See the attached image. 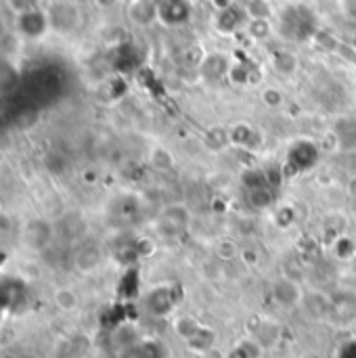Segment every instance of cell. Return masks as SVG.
Masks as SVG:
<instances>
[{"instance_id": "21", "label": "cell", "mask_w": 356, "mask_h": 358, "mask_svg": "<svg viewBox=\"0 0 356 358\" xmlns=\"http://www.w3.org/2000/svg\"><path fill=\"white\" fill-rule=\"evenodd\" d=\"M92 2H94V6L101 8V10H109V8H113V6L120 4V0H92Z\"/></svg>"}, {"instance_id": "1", "label": "cell", "mask_w": 356, "mask_h": 358, "mask_svg": "<svg viewBox=\"0 0 356 358\" xmlns=\"http://www.w3.org/2000/svg\"><path fill=\"white\" fill-rule=\"evenodd\" d=\"M50 29L57 34H73L82 25V8L73 0H55L46 6Z\"/></svg>"}, {"instance_id": "14", "label": "cell", "mask_w": 356, "mask_h": 358, "mask_svg": "<svg viewBox=\"0 0 356 358\" xmlns=\"http://www.w3.org/2000/svg\"><path fill=\"white\" fill-rule=\"evenodd\" d=\"M149 308H151V313H155V315H166V313H170V310H172L170 292L157 289L155 294H151V298H149Z\"/></svg>"}, {"instance_id": "3", "label": "cell", "mask_w": 356, "mask_h": 358, "mask_svg": "<svg viewBox=\"0 0 356 358\" xmlns=\"http://www.w3.org/2000/svg\"><path fill=\"white\" fill-rule=\"evenodd\" d=\"M15 29L25 40H40L50 29L46 8L29 10V13H23V15L15 17Z\"/></svg>"}, {"instance_id": "4", "label": "cell", "mask_w": 356, "mask_h": 358, "mask_svg": "<svg viewBox=\"0 0 356 358\" xmlns=\"http://www.w3.org/2000/svg\"><path fill=\"white\" fill-rule=\"evenodd\" d=\"M327 319H332L336 325H353L356 321V294L355 292H338L329 298V313Z\"/></svg>"}, {"instance_id": "6", "label": "cell", "mask_w": 356, "mask_h": 358, "mask_svg": "<svg viewBox=\"0 0 356 358\" xmlns=\"http://www.w3.org/2000/svg\"><path fill=\"white\" fill-rule=\"evenodd\" d=\"M189 15H191L189 0H164L162 4H157V17L166 23L172 25L185 23Z\"/></svg>"}, {"instance_id": "2", "label": "cell", "mask_w": 356, "mask_h": 358, "mask_svg": "<svg viewBox=\"0 0 356 358\" xmlns=\"http://www.w3.org/2000/svg\"><path fill=\"white\" fill-rule=\"evenodd\" d=\"M21 239L31 250H46L57 239V229L52 222H48L44 218H31L21 229Z\"/></svg>"}, {"instance_id": "9", "label": "cell", "mask_w": 356, "mask_h": 358, "mask_svg": "<svg viewBox=\"0 0 356 358\" xmlns=\"http://www.w3.org/2000/svg\"><path fill=\"white\" fill-rule=\"evenodd\" d=\"M271 65L277 73L290 76L298 69V57L290 50H275L271 57Z\"/></svg>"}, {"instance_id": "22", "label": "cell", "mask_w": 356, "mask_h": 358, "mask_svg": "<svg viewBox=\"0 0 356 358\" xmlns=\"http://www.w3.org/2000/svg\"><path fill=\"white\" fill-rule=\"evenodd\" d=\"M277 2H285V0H277Z\"/></svg>"}, {"instance_id": "15", "label": "cell", "mask_w": 356, "mask_h": 358, "mask_svg": "<svg viewBox=\"0 0 356 358\" xmlns=\"http://www.w3.org/2000/svg\"><path fill=\"white\" fill-rule=\"evenodd\" d=\"M4 4L13 13V17H19V15L29 13V10L44 8V0H4Z\"/></svg>"}, {"instance_id": "11", "label": "cell", "mask_w": 356, "mask_h": 358, "mask_svg": "<svg viewBox=\"0 0 356 358\" xmlns=\"http://www.w3.org/2000/svg\"><path fill=\"white\" fill-rule=\"evenodd\" d=\"M248 21L250 19H271L273 17V2L271 0H248L243 8Z\"/></svg>"}, {"instance_id": "10", "label": "cell", "mask_w": 356, "mask_h": 358, "mask_svg": "<svg viewBox=\"0 0 356 358\" xmlns=\"http://www.w3.org/2000/svg\"><path fill=\"white\" fill-rule=\"evenodd\" d=\"M130 17L136 23L147 25V23H151L157 17V4L153 0H134V4L130 8Z\"/></svg>"}, {"instance_id": "19", "label": "cell", "mask_w": 356, "mask_h": 358, "mask_svg": "<svg viewBox=\"0 0 356 358\" xmlns=\"http://www.w3.org/2000/svg\"><path fill=\"white\" fill-rule=\"evenodd\" d=\"M338 2H340L342 13H344L348 19L356 21V0H338Z\"/></svg>"}, {"instance_id": "8", "label": "cell", "mask_w": 356, "mask_h": 358, "mask_svg": "<svg viewBox=\"0 0 356 358\" xmlns=\"http://www.w3.org/2000/svg\"><path fill=\"white\" fill-rule=\"evenodd\" d=\"M101 262H103V254H101V250L94 248V245H84V248H80V250L76 252V258H73L76 268L82 271V273H92V271H97V268L101 266Z\"/></svg>"}, {"instance_id": "5", "label": "cell", "mask_w": 356, "mask_h": 358, "mask_svg": "<svg viewBox=\"0 0 356 358\" xmlns=\"http://www.w3.org/2000/svg\"><path fill=\"white\" fill-rule=\"evenodd\" d=\"M273 300L281 306V308H298L300 304H304L306 296L302 285L296 279L290 277H281L273 283Z\"/></svg>"}, {"instance_id": "7", "label": "cell", "mask_w": 356, "mask_h": 358, "mask_svg": "<svg viewBox=\"0 0 356 358\" xmlns=\"http://www.w3.org/2000/svg\"><path fill=\"white\" fill-rule=\"evenodd\" d=\"M159 216H162V222L164 224H168V227H172L176 231H185L189 227V222H191V212L183 203H170V206H166L159 212Z\"/></svg>"}, {"instance_id": "13", "label": "cell", "mask_w": 356, "mask_h": 358, "mask_svg": "<svg viewBox=\"0 0 356 358\" xmlns=\"http://www.w3.org/2000/svg\"><path fill=\"white\" fill-rule=\"evenodd\" d=\"M174 164L176 162H174V155L170 153V149H166V147H153V151H151V166L153 168L166 172V170H172Z\"/></svg>"}, {"instance_id": "16", "label": "cell", "mask_w": 356, "mask_h": 358, "mask_svg": "<svg viewBox=\"0 0 356 358\" xmlns=\"http://www.w3.org/2000/svg\"><path fill=\"white\" fill-rule=\"evenodd\" d=\"M248 31L254 40H266L273 34L271 19H250L248 21Z\"/></svg>"}, {"instance_id": "17", "label": "cell", "mask_w": 356, "mask_h": 358, "mask_svg": "<svg viewBox=\"0 0 356 358\" xmlns=\"http://www.w3.org/2000/svg\"><path fill=\"white\" fill-rule=\"evenodd\" d=\"M214 250H216V256L225 262H231L239 256V248L233 239H220Z\"/></svg>"}, {"instance_id": "12", "label": "cell", "mask_w": 356, "mask_h": 358, "mask_svg": "<svg viewBox=\"0 0 356 358\" xmlns=\"http://www.w3.org/2000/svg\"><path fill=\"white\" fill-rule=\"evenodd\" d=\"M78 294L73 292V289H69V287H61V289H57L55 292V304H57V308L59 310H63V313H71V310H76L78 308Z\"/></svg>"}, {"instance_id": "20", "label": "cell", "mask_w": 356, "mask_h": 358, "mask_svg": "<svg viewBox=\"0 0 356 358\" xmlns=\"http://www.w3.org/2000/svg\"><path fill=\"white\" fill-rule=\"evenodd\" d=\"M338 358H356V340L348 342L346 346H342V350H340V357Z\"/></svg>"}, {"instance_id": "18", "label": "cell", "mask_w": 356, "mask_h": 358, "mask_svg": "<svg viewBox=\"0 0 356 358\" xmlns=\"http://www.w3.org/2000/svg\"><path fill=\"white\" fill-rule=\"evenodd\" d=\"M262 101H264L266 107L277 109V107H281V105L285 103V94H283L279 88L271 86V88H264V90H262Z\"/></svg>"}]
</instances>
